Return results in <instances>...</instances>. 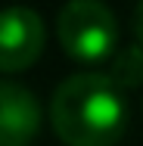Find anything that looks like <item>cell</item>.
I'll return each mask as SVG.
<instances>
[{
    "instance_id": "1",
    "label": "cell",
    "mask_w": 143,
    "mask_h": 146,
    "mask_svg": "<svg viewBox=\"0 0 143 146\" xmlns=\"http://www.w3.org/2000/svg\"><path fill=\"white\" fill-rule=\"evenodd\" d=\"M50 121L69 146H115L128 131L124 90L103 72L69 75L53 90Z\"/></svg>"
},
{
    "instance_id": "2",
    "label": "cell",
    "mask_w": 143,
    "mask_h": 146,
    "mask_svg": "<svg viewBox=\"0 0 143 146\" xmlns=\"http://www.w3.org/2000/svg\"><path fill=\"white\" fill-rule=\"evenodd\" d=\"M56 37L75 62H106L118 44V22L103 0H69L56 16Z\"/></svg>"
},
{
    "instance_id": "3",
    "label": "cell",
    "mask_w": 143,
    "mask_h": 146,
    "mask_svg": "<svg viewBox=\"0 0 143 146\" xmlns=\"http://www.w3.org/2000/svg\"><path fill=\"white\" fill-rule=\"evenodd\" d=\"M47 31L44 19L31 6L0 9V72H22L37 62Z\"/></svg>"
},
{
    "instance_id": "4",
    "label": "cell",
    "mask_w": 143,
    "mask_h": 146,
    "mask_svg": "<svg viewBox=\"0 0 143 146\" xmlns=\"http://www.w3.org/2000/svg\"><path fill=\"white\" fill-rule=\"evenodd\" d=\"M41 131V103L25 84L0 81V146H31Z\"/></svg>"
},
{
    "instance_id": "5",
    "label": "cell",
    "mask_w": 143,
    "mask_h": 146,
    "mask_svg": "<svg viewBox=\"0 0 143 146\" xmlns=\"http://www.w3.org/2000/svg\"><path fill=\"white\" fill-rule=\"evenodd\" d=\"M109 78L121 90H131L137 84H143V44H131V47H124V50L115 53Z\"/></svg>"
},
{
    "instance_id": "6",
    "label": "cell",
    "mask_w": 143,
    "mask_h": 146,
    "mask_svg": "<svg viewBox=\"0 0 143 146\" xmlns=\"http://www.w3.org/2000/svg\"><path fill=\"white\" fill-rule=\"evenodd\" d=\"M134 34H137V40L143 44V0L137 3V9H134Z\"/></svg>"
}]
</instances>
